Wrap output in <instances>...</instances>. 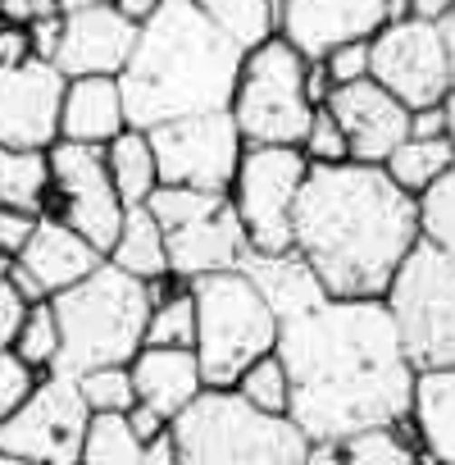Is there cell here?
<instances>
[{
	"instance_id": "obj_1",
	"label": "cell",
	"mask_w": 455,
	"mask_h": 465,
	"mask_svg": "<svg viewBox=\"0 0 455 465\" xmlns=\"http://www.w3.org/2000/svg\"><path fill=\"white\" fill-rule=\"evenodd\" d=\"M274 351L292 379L287 415L310 442L410 420L414 365L401 351L382 297H328L283 320Z\"/></svg>"
},
{
	"instance_id": "obj_2",
	"label": "cell",
	"mask_w": 455,
	"mask_h": 465,
	"mask_svg": "<svg viewBox=\"0 0 455 465\" xmlns=\"http://www.w3.org/2000/svg\"><path fill=\"white\" fill-rule=\"evenodd\" d=\"M414 242V196L401 192L382 164L342 160L305 169L292 247L319 274L328 297H382Z\"/></svg>"
},
{
	"instance_id": "obj_3",
	"label": "cell",
	"mask_w": 455,
	"mask_h": 465,
	"mask_svg": "<svg viewBox=\"0 0 455 465\" xmlns=\"http://www.w3.org/2000/svg\"><path fill=\"white\" fill-rule=\"evenodd\" d=\"M242 46L223 37L191 0H160L137 28V46L119 74L128 128H155L164 119L228 110L242 74Z\"/></svg>"
},
{
	"instance_id": "obj_4",
	"label": "cell",
	"mask_w": 455,
	"mask_h": 465,
	"mask_svg": "<svg viewBox=\"0 0 455 465\" xmlns=\"http://www.w3.org/2000/svg\"><path fill=\"white\" fill-rule=\"evenodd\" d=\"M169 279L141 283L123 274L119 265L101 261L82 283L51 297L55 324H60V361L55 370L82 374L92 365H128L146 342V320L155 297Z\"/></svg>"
},
{
	"instance_id": "obj_5",
	"label": "cell",
	"mask_w": 455,
	"mask_h": 465,
	"mask_svg": "<svg viewBox=\"0 0 455 465\" xmlns=\"http://www.w3.org/2000/svg\"><path fill=\"white\" fill-rule=\"evenodd\" d=\"M182 465H305L310 438L292 415L256 411L233 388H200L169 424Z\"/></svg>"
},
{
	"instance_id": "obj_6",
	"label": "cell",
	"mask_w": 455,
	"mask_h": 465,
	"mask_svg": "<svg viewBox=\"0 0 455 465\" xmlns=\"http://www.w3.org/2000/svg\"><path fill=\"white\" fill-rule=\"evenodd\" d=\"M196 302V361L205 388H233L237 374L278 347V315L265 306V297L251 288L242 270H223L191 279Z\"/></svg>"
},
{
	"instance_id": "obj_7",
	"label": "cell",
	"mask_w": 455,
	"mask_h": 465,
	"mask_svg": "<svg viewBox=\"0 0 455 465\" xmlns=\"http://www.w3.org/2000/svg\"><path fill=\"white\" fill-rule=\"evenodd\" d=\"M382 306L401 338L405 361L419 370L455 365V256L428 247L423 238L396 265Z\"/></svg>"
},
{
	"instance_id": "obj_8",
	"label": "cell",
	"mask_w": 455,
	"mask_h": 465,
	"mask_svg": "<svg viewBox=\"0 0 455 465\" xmlns=\"http://www.w3.org/2000/svg\"><path fill=\"white\" fill-rule=\"evenodd\" d=\"M305 69L310 60H301L283 37H269L242 55L228 114L247 146H301L310 114L319 110L305 96Z\"/></svg>"
},
{
	"instance_id": "obj_9",
	"label": "cell",
	"mask_w": 455,
	"mask_h": 465,
	"mask_svg": "<svg viewBox=\"0 0 455 465\" xmlns=\"http://www.w3.org/2000/svg\"><path fill=\"white\" fill-rule=\"evenodd\" d=\"M310 160L301 146H242L237 173L228 183V201L237 210L251 252H287L292 247V214L305 183Z\"/></svg>"
},
{
	"instance_id": "obj_10",
	"label": "cell",
	"mask_w": 455,
	"mask_h": 465,
	"mask_svg": "<svg viewBox=\"0 0 455 465\" xmlns=\"http://www.w3.org/2000/svg\"><path fill=\"white\" fill-rule=\"evenodd\" d=\"M46 164H51V187H46L42 214L64 219L105 256L123 223V201L110 183L105 146H82V142L60 137L46 146Z\"/></svg>"
},
{
	"instance_id": "obj_11",
	"label": "cell",
	"mask_w": 455,
	"mask_h": 465,
	"mask_svg": "<svg viewBox=\"0 0 455 465\" xmlns=\"http://www.w3.org/2000/svg\"><path fill=\"white\" fill-rule=\"evenodd\" d=\"M87 420L92 411L78 392V379L64 370H46L24 406L0 420V451L37 465H78Z\"/></svg>"
},
{
	"instance_id": "obj_12",
	"label": "cell",
	"mask_w": 455,
	"mask_h": 465,
	"mask_svg": "<svg viewBox=\"0 0 455 465\" xmlns=\"http://www.w3.org/2000/svg\"><path fill=\"white\" fill-rule=\"evenodd\" d=\"M160 183L178 187H205V192H228L242 160V133L228 110H200L182 119H164L146 128Z\"/></svg>"
},
{
	"instance_id": "obj_13",
	"label": "cell",
	"mask_w": 455,
	"mask_h": 465,
	"mask_svg": "<svg viewBox=\"0 0 455 465\" xmlns=\"http://www.w3.org/2000/svg\"><path fill=\"white\" fill-rule=\"evenodd\" d=\"M369 78L405 110H428L450 96V55L437 24L396 19L369 37Z\"/></svg>"
},
{
	"instance_id": "obj_14",
	"label": "cell",
	"mask_w": 455,
	"mask_h": 465,
	"mask_svg": "<svg viewBox=\"0 0 455 465\" xmlns=\"http://www.w3.org/2000/svg\"><path fill=\"white\" fill-rule=\"evenodd\" d=\"M60 96L64 74L46 60L0 69V146L46 151L60 142Z\"/></svg>"
},
{
	"instance_id": "obj_15",
	"label": "cell",
	"mask_w": 455,
	"mask_h": 465,
	"mask_svg": "<svg viewBox=\"0 0 455 465\" xmlns=\"http://www.w3.org/2000/svg\"><path fill=\"white\" fill-rule=\"evenodd\" d=\"M387 24V0H278V37L301 60H324L333 46L369 42Z\"/></svg>"
},
{
	"instance_id": "obj_16",
	"label": "cell",
	"mask_w": 455,
	"mask_h": 465,
	"mask_svg": "<svg viewBox=\"0 0 455 465\" xmlns=\"http://www.w3.org/2000/svg\"><path fill=\"white\" fill-rule=\"evenodd\" d=\"M324 110L337 119V128L346 137V160H355V164H382L410 137V110L392 92H382L373 78L333 87Z\"/></svg>"
},
{
	"instance_id": "obj_17",
	"label": "cell",
	"mask_w": 455,
	"mask_h": 465,
	"mask_svg": "<svg viewBox=\"0 0 455 465\" xmlns=\"http://www.w3.org/2000/svg\"><path fill=\"white\" fill-rule=\"evenodd\" d=\"M137 46V24H128L110 0L105 5H82V10H64V28H60V51H55V69L64 78H119L128 55Z\"/></svg>"
},
{
	"instance_id": "obj_18",
	"label": "cell",
	"mask_w": 455,
	"mask_h": 465,
	"mask_svg": "<svg viewBox=\"0 0 455 465\" xmlns=\"http://www.w3.org/2000/svg\"><path fill=\"white\" fill-rule=\"evenodd\" d=\"M164 247H169V274L178 283L205 279V274H223V270H237L247 247V232L237 223L233 201L214 205L200 219H187L178 228H164Z\"/></svg>"
},
{
	"instance_id": "obj_19",
	"label": "cell",
	"mask_w": 455,
	"mask_h": 465,
	"mask_svg": "<svg viewBox=\"0 0 455 465\" xmlns=\"http://www.w3.org/2000/svg\"><path fill=\"white\" fill-rule=\"evenodd\" d=\"M101 261H105V256L82 238L78 228H69L64 219H51V214L37 219L28 247L19 252V270H28V279H37V288H42L46 297H55V292L82 283Z\"/></svg>"
},
{
	"instance_id": "obj_20",
	"label": "cell",
	"mask_w": 455,
	"mask_h": 465,
	"mask_svg": "<svg viewBox=\"0 0 455 465\" xmlns=\"http://www.w3.org/2000/svg\"><path fill=\"white\" fill-rule=\"evenodd\" d=\"M132 392L141 406L160 411L169 424L200 397L205 379H200V361L191 347H141L132 361Z\"/></svg>"
},
{
	"instance_id": "obj_21",
	"label": "cell",
	"mask_w": 455,
	"mask_h": 465,
	"mask_svg": "<svg viewBox=\"0 0 455 465\" xmlns=\"http://www.w3.org/2000/svg\"><path fill=\"white\" fill-rule=\"evenodd\" d=\"M237 270L251 279V288L265 297V306L278 315V324L315 311L319 302H328L319 274L305 265V256L296 247H287V252H247Z\"/></svg>"
},
{
	"instance_id": "obj_22",
	"label": "cell",
	"mask_w": 455,
	"mask_h": 465,
	"mask_svg": "<svg viewBox=\"0 0 455 465\" xmlns=\"http://www.w3.org/2000/svg\"><path fill=\"white\" fill-rule=\"evenodd\" d=\"M128 128L119 78L92 74V78H64L60 96V137L82 146H110Z\"/></svg>"
},
{
	"instance_id": "obj_23",
	"label": "cell",
	"mask_w": 455,
	"mask_h": 465,
	"mask_svg": "<svg viewBox=\"0 0 455 465\" xmlns=\"http://www.w3.org/2000/svg\"><path fill=\"white\" fill-rule=\"evenodd\" d=\"M410 420L423 438V451L441 465H455V365L414 374Z\"/></svg>"
},
{
	"instance_id": "obj_24",
	"label": "cell",
	"mask_w": 455,
	"mask_h": 465,
	"mask_svg": "<svg viewBox=\"0 0 455 465\" xmlns=\"http://www.w3.org/2000/svg\"><path fill=\"white\" fill-rule=\"evenodd\" d=\"M110 265H119L123 274L141 279V283H160V279H173L169 274V247H164V228L155 223V214L146 205H128L123 210V223L114 232V242L105 252Z\"/></svg>"
},
{
	"instance_id": "obj_25",
	"label": "cell",
	"mask_w": 455,
	"mask_h": 465,
	"mask_svg": "<svg viewBox=\"0 0 455 465\" xmlns=\"http://www.w3.org/2000/svg\"><path fill=\"white\" fill-rule=\"evenodd\" d=\"M305 465H419V451L410 438L396 429H360V433H337L310 442Z\"/></svg>"
},
{
	"instance_id": "obj_26",
	"label": "cell",
	"mask_w": 455,
	"mask_h": 465,
	"mask_svg": "<svg viewBox=\"0 0 455 465\" xmlns=\"http://www.w3.org/2000/svg\"><path fill=\"white\" fill-rule=\"evenodd\" d=\"M105 169H110V183L128 205H146L150 192L160 187V169H155V151H150V137L141 128H123L110 146H105Z\"/></svg>"
},
{
	"instance_id": "obj_27",
	"label": "cell",
	"mask_w": 455,
	"mask_h": 465,
	"mask_svg": "<svg viewBox=\"0 0 455 465\" xmlns=\"http://www.w3.org/2000/svg\"><path fill=\"white\" fill-rule=\"evenodd\" d=\"M191 5L242 51L278 37V0H191Z\"/></svg>"
},
{
	"instance_id": "obj_28",
	"label": "cell",
	"mask_w": 455,
	"mask_h": 465,
	"mask_svg": "<svg viewBox=\"0 0 455 465\" xmlns=\"http://www.w3.org/2000/svg\"><path fill=\"white\" fill-rule=\"evenodd\" d=\"M46 187H51L46 151L0 146V205H15V210H33V214H42Z\"/></svg>"
},
{
	"instance_id": "obj_29",
	"label": "cell",
	"mask_w": 455,
	"mask_h": 465,
	"mask_svg": "<svg viewBox=\"0 0 455 465\" xmlns=\"http://www.w3.org/2000/svg\"><path fill=\"white\" fill-rule=\"evenodd\" d=\"M450 164H455V151L446 146V137H405V142L382 160L387 178H392L401 192H410V196H419L428 183H437Z\"/></svg>"
},
{
	"instance_id": "obj_30",
	"label": "cell",
	"mask_w": 455,
	"mask_h": 465,
	"mask_svg": "<svg viewBox=\"0 0 455 465\" xmlns=\"http://www.w3.org/2000/svg\"><path fill=\"white\" fill-rule=\"evenodd\" d=\"M141 447L146 442L128 429V415H92L78 465H141Z\"/></svg>"
},
{
	"instance_id": "obj_31",
	"label": "cell",
	"mask_w": 455,
	"mask_h": 465,
	"mask_svg": "<svg viewBox=\"0 0 455 465\" xmlns=\"http://www.w3.org/2000/svg\"><path fill=\"white\" fill-rule=\"evenodd\" d=\"M237 397H247L256 411H269V415H287L292 411V379H287V365L278 351H265L260 361H251L237 383H233Z\"/></svg>"
},
{
	"instance_id": "obj_32",
	"label": "cell",
	"mask_w": 455,
	"mask_h": 465,
	"mask_svg": "<svg viewBox=\"0 0 455 465\" xmlns=\"http://www.w3.org/2000/svg\"><path fill=\"white\" fill-rule=\"evenodd\" d=\"M414 210H419V238L455 256V164L414 196Z\"/></svg>"
},
{
	"instance_id": "obj_33",
	"label": "cell",
	"mask_w": 455,
	"mask_h": 465,
	"mask_svg": "<svg viewBox=\"0 0 455 465\" xmlns=\"http://www.w3.org/2000/svg\"><path fill=\"white\" fill-rule=\"evenodd\" d=\"M191 342H196V302H191V288L182 283L155 297L141 347H191Z\"/></svg>"
},
{
	"instance_id": "obj_34",
	"label": "cell",
	"mask_w": 455,
	"mask_h": 465,
	"mask_svg": "<svg viewBox=\"0 0 455 465\" xmlns=\"http://www.w3.org/2000/svg\"><path fill=\"white\" fill-rule=\"evenodd\" d=\"M73 379H78V392H82L92 415H128L137 406L128 365H92V370H82Z\"/></svg>"
},
{
	"instance_id": "obj_35",
	"label": "cell",
	"mask_w": 455,
	"mask_h": 465,
	"mask_svg": "<svg viewBox=\"0 0 455 465\" xmlns=\"http://www.w3.org/2000/svg\"><path fill=\"white\" fill-rule=\"evenodd\" d=\"M10 351H15L24 365H33L37 374H42V370H55V361H60V324H55L51 302H33V306H28V315H24V324H19Z\"/></svg>"
},
{
	"instance_id": "obj_36",
	"label": "cell",
	"mask_w": 455,
	"mask_h": 465,
	"mask_svg": "<svg viewBox=\"0 0 455 465\" xmlns=\"http://www.w3.org/2000/svg\"><path fill=\"white\" fill-rule=\"evenodd\" d=\"M301 155H305L310 164H342V160H346V137H342L337 119H333L324 105L310 114V128H305V137H301Z\"/></svg>"
},
{
	"instance_id": "obj_37",
	"label": "cell",
	"mask_w": 455,
	"mask_h": 465,
	"mask_svg": "<svg viewBox=\"0 0 455 465\" xmlns=\"http://www.w3.org/2000/svg\"><path fill=\"white\" fill-rule=\"evenodd\" d=\"M33 388H37V370L24 365L15 351H0V420L15 415Z\"/></svg>"
},
{
	"instance_id": "obj_38",
	"label": "cell",
	"mask_w": 455,
	"mask_h": 465,
	"mask_svg": "<svg viewBox=\"0 0 455 465\" xmlns=\"http://www.w3.org/2000/svg\"><path fill=\"white\" fill-rule=\"evenodd\" d=\"M324 74L333 87H346V83H360L369 78V42H346V46H333L324 60Z\"/></svg>"
},
{
	"instance_id": "obj_39",
	"label": "cell",
	"mask_w": 455,
	"mask_h": 465,
	"mask_svg": "<svg viewBox=\"0 0 455 465\" xmlns=\"http://www.w3.org/2000/svg\"><path fill=\"white\" fill-rule=\"evenodd\" d=\"M37 219H42V214H33V210H15V205H0V252L19 261V252L28 247V238H33Z\"/></svg>"
},
{
	"instance_id": "obj_40",
	"label": "cell",
	"mask_w": 455,
	"mask_h": 465,
	"mask_svg": "<svg viewBox=\"0 0 455 465\" xmlns=\"http://www.w3.org/2000/svg\"><path fill=\"white\" fill-rule=\"evenodd\" d=\"M28 315V302L19 297V288L10 279H0V351H10L15 347V333Z\"/></svg>"
},
{
	"instance_id": "obj_41",
	"label": "cell",
	"mask_w": 455,
	"mask_h": 465,
	"mask_svg": "<svg viewBox=\"0 0 455 465\" xmlns=\"http://www.w3.org/2000/svg\"><path fill=\"white\" fill-rule=\"evenodd\" d=\"M51 15H60L55 0H0V24H15V28H28Z\"/></svg>"
},
{
	"instance_id": "obj_42",
	"label": "cell",
	"mask_w": 455,
	"mask_h": 465,
	"mask_svg": "<svg viewBox=\"0 0 455 465\" xmlns=\"http://www.w3.org/2000/svg\"><path fill=\"white\" fill-rule=\"evenodd\" d=\"M60 28H64V10L60 15H51V19H37V24H28V42H33V60H55V51H60Z\"/></svg>"
},
{
	"instance_id": "obj_43",
	"label": "cell",
	"mask_w": 455,
	"mask_h": 465,
	"mask_svg": "<svg viewBox=\"0 0 455 465\" xmlns=\"http://www.w3.org/2000/svg\"><path fill=\"white\" fill-rule=\"evenodd\" d=\"M24 60H33V42H28V28L0 24V69H10V64H24Z\"/></svg>"
},
{
	"instance_id": "obj_44",
	"label": "cell",
	"mask_w": 455,
	"mask_h": 465,
	"mask_svg": "<svg viewBox=\"0 0 455 465\" xmlns=\"http://www.w3.org/2000/svg\"><path fill=\"white\" fill-rule=\"evenodd\" d=\"M128 429H132L141 442H150V438H160V433L169 429V420H164L160 411H150V406H141V401H137V406L128 411Z\"/></svg>"
},
{
	"instance_id": "obj_45",
	"label": "cell",
	"mask_w": 455,
	"mask_h": 465,
	"mask_svg": "<svg viewBox=\"0 0 455 465\" xmlns=\"http://www.w3.org/2000/svg\"><path fill=\"white\" fill-rule=\"evenodd\" d=\"M455 10V0H405V19H419V24H446Z\"/></svg>"
},
{
	"instance_id": "obj_46",
	"label": "cell",
	"mask_w": 455,
	"mask_h": 465,
	"mask_svg": "<svg viewBox=\"0 0 455 465\" xmlns=\"http://www.w3.org/2000/svg\"><path fill=\"white\" fill-rule=\"evenodd\" d=\"M441 133H446V114H441V105L410 110V137H441Z\"/></svg>"
},
{
	"instance_id": "obj_47",
	"label": "cell",
	"mask_w": 455,
	"mask_h": 465,
	"mask_svg": "<svg viewBox=\"0 0 455 465\" xmlns=\"http://www.w3.org/2000/svg\"><path fill=\"white\" fill-rule=\"evenodd\" d=\"M141 465H182V460H178V447H173V433H169V429L141 447Z\"/></svg>"
},
{
	"instance_id": "obj_48",
	"label": "cell",
	"mask_w": 455,
	"mask_h": 465,
	"mask_svg": "<svg viewBox=\"0 0 455 465\" xmlns=\"http://www.w3.org/2000/svg\"><path fill=\"white\" fill-rule=\"evenodd\" d=\"M110 5H114V10H119L128 24H137V28H141V24H146L155 10H160V0H110Z\"/></svg>"
},
{
	"instance_id": "obj_49",
	"label": "cell",
	"mask_w": 455,
	"mask_h": 465,
	"mask_svg": "<svg viewBox=\"0 0 455 465\" xmlns=\"http://www.w3.org/2000/svg\"><path fill=\"white\" fill-rule=\"evenodd\" d=\"M441 114H446V133H441V137H446V146L455 151V87H450V96L441 101Z\"/></svg>"
},
{
	"instance_id": "obj_50",
	"label": "cell",
	"mask_w": 455,
	"mask_h": 465,
	"mask_svg": "<svg viewBox=\"0 0 455 465\" xmlns=\"http://www.w3.org/2000/svg\"><path fill=\"white\" fill-rule=\"evenodd\" d=\"M441 37H446V55H450V87H455V10H450V19L441 24Z\"/></svg>"
},
{
	"instance_id": "obj_51",
	"label": "cell",
	"mask_w": 455,
	"mask_h": 465,
	"mask_svg": "<svg viewBox=\"0 0 455 465\" xmlns=\"http://www.w3.org/2000/svg\"><path fill=\"white\" fill-rule=\"evenodd\" d=\"M60 10H82V5H105V0H55Z\"/></svg>"
},
{
	"instance_id": "obj_52",
	"label": "cell",
	"mask_w": 455,
	"mask_h": 465,
	"mask_svg": "<svg viewBox=\"0 0 455 465\" xmlns=\"http://www.w3.org/2000/svg\"><path fill=\"white\" fill-rule=\"evenodd\" d=\"M0 465H37V460H24V456H10V451H0Z\"/></svg>"
},
{
	"instance_id": "obj_53",
	"label": "cell",
	"mask_w": 455,
	"mask_h": 465,
	"mask_svg": "<svg viewBox=\"0 0 455 465\" xmlns=\"http://www.w3.org/2000/svg\"><path fill=\"white\" fill-rule=\"evenodd\" d=\"M10 270H15V256H5V252H0V279H10Z\"/></svg>"
},
{
	"instance_id": "obj_54",
	"label": "cell",
	"mask_w": 455,
	"mask_h": 465,
	"mask_svg": "<svg viewBox=\"0 0 455 465\" xmlns=\"http://www.w3.org/2000/svg\"><path fill=\"white\" fill-rule=\"evenodd\" d=\"M432 465H441V460H432Z\"/></svg>"
}]
</instances>
